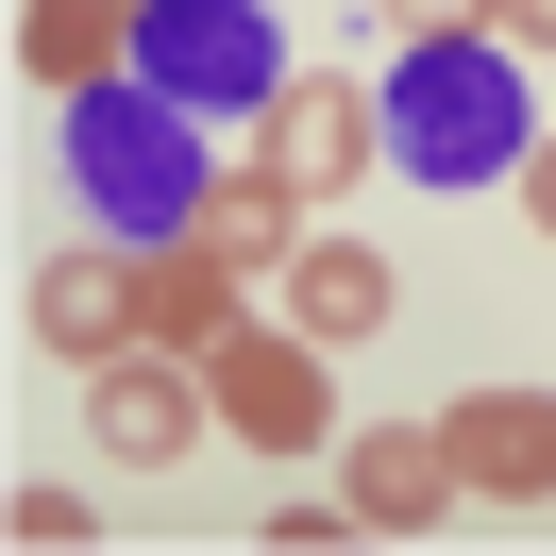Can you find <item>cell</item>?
Instances as JSON below:
<instances>
[{"label": "cell", "instance_id": "obj_1", "mask_svg": "<svg viewBox=\"0 0 556 556\" xmlns=\"http://www.w3.org/2000/svg\"><path fill=\"white\" fill-rule=\"evenodd\" d=\"M371 102H388V169L405 186H522V152H540V102H522L506 35H405V68Z\"/></svg>", "mask_w": 556, "mask_h": 556}, {"label": "cell", "instance_id": "obj_2", "mask_svg": "<svg viewBox=\"0 0 556 556\" xmlns=\"http://www.w3.org/2000/svg\"><path fill=\"white\" fill-rule=\"evenodd\" d=\"M68 203L102 219V237H136V253H169V237H203V186H219V152H203V118L169 102V85H85L68 102Z\"/></svg>", "mask_w": 556, "mask_h": 556}, {"label": "cell", "instance_id": "obj_3", "mask_svg": "<svg viewBox=\"0 0 556 556\" xmlns=\"http://www.w3.org/2000/svg\"><path fill=\"white\" fill-rule=\"evenodd\" d=\"M136 85H169L186 118H270L287 102L270 0H136Z\"/></svg>", "mask_w": 556, "mask_h": 556}, {"label": "cell", "instance_id": "obj_4", "mask_svg": "<svg viewBox=\"0 0 556 556\" xmlns=\"http://www.w3.org/2000/svg\"><path fill=\"white\" fill-rule=\"evenodd\" d=\"M338 354L304 338V320H237V338L203 354V388H219V439H253V455H287V472H304L320 439H338Z\"/></svg>", "mask_w": 556, "mask_h": 556}, {"label": "cell", "instance_id": "obj_5", "mask_svg": "<svg viewBox=\"0 0 556 556\" xmlns=\"http://www.w3.org/2000/svg\"><path fill=\"white\" fill-rule=\"evenodd\" d=\"M85 421H102V455H118V472H169V455L219 421V388H203V354L136 338V354H102V371H85Z\"/></svg>", "mask_w": 556, "mask_h": 556}, {"label": "cell", "instance_id": "obj_6", "mask_svg": "<svg viewBox=\"0 0 556 556\" xmlns=\"http://www.w3.org/2000/svg\"><path fill=\"white\" fill-rule=\"evenodd\" d=\"M35 338L68 354V371L136 354V338H152V253H136V237H85V253H51V270H35Z\"/></svg>", "mask_w": 556, "mask_h": 556}, {"label": "cell", "instance_id": "obj_7", "mask_svg": "<svg viewBox=\"0 0 556 556\" xmlns=\"http://www.w3.org/2000/svg\"><path fill=\"white\" fill-rule=\"evenodd\" d=\"M439 439H455L472 506H556V405L540 388H472V405H439Z\"/></svg>", "mask_w": 556, "mask_h": 556}, {"label": "cell", "instance_id": "obj_8", "mask_svg": "<svg viewBox=\"0 0 556 556\" xmlns=\"http://www.w3.org/2000/svg\"><path fill=\"white\" fill-rule=\"evenodd\" d=\"M270 169L287 186H304V203H338V186H371L388 169V102H371V85H287V102H270Z\"/></svg>", "mask_w": 556, "mask_h": 556}, {"label": "cell", "instance_id": "obj_9", "mask_svg": "<svg viewBox=\"0 0 556 556\" xmlns=\"http://www.w3.org/2000/svg\"><path fill=\"white\" fill-rule=\"evenodd\" d=\"M338 506L371 522V540H421V522L472 506V489H455V439H439V421H371V439L338 455Z\"/></svg>", "mask_w": 556, "mask_h": 556}, {"label": "cell", "instance_id": "obj_10", "mask_svg": "<svg viewBox=\"0 0 556 556\" xmlns=\"http://www.w3.org/2000/svg\"><path fill=\"white\" fill-rule=\"evenodd\" d=\"M388 304H405V287H388V253H371V237H304V253H287V320H304L320 354L388 338Z\"/></svg>", "mask_w": 556, "mask_h": 556}, {"label": "cell", "instance_id": "obj_11", "mask_svg": "<svg viewBox=\"0 0 556 556\" xmlns=\"http://www.w3.org/2000/svg\"><path fill=\"white\" fill-rule=\"evenodd\" d=\"M17 68H35L51 102L118 85V68H136V0H17Z\"/></svg>", "mask_w": 556, "mask_h": 556}, {"label": "cell", "instance_id": "obj_12", "mask_svg": "<svg viewBox=\"0 0 556 556\" xmlns=\"http://www.w3.org/2000/svg\"><path fill=\"white\" fill-rule=\"evenodd\" d=\"M203 237H219V253H237V270H287V253H304V186H287V169H270V136H253V152H237V169H219V186H203Z\"/></svg>", "mask_w": 556, "mask_h": 556}, {"label": "cell", "instance_id": "obj_13", "mask_svg": "<svg viewBox=\"0 0 556 556\" xmlns=\"http://www.w3.org/2000/svg\"><path fill=\"white\" fill-rule=\"evenodd\" d=\"M152 338H169V354H219V338H237V253H219V237H169V253H152Z\"/></svg>", "mask_w": 556, "mask_h": 556}, {"label": "cell", "instance_id": "obj_14", "mask_svg": "<svg viewBox=\"0 0 556 556\" xmlns=\"http://www.w3.org/2000/svg\"><path fill=\"white\" fill-rule=\"evenodd\" d=\"M0 540H17V556H68V540H102V522H85V489H17Z\"/></svg>", "mask_w": 556, "mask_h": 556}, {"label": "cell", "instance_id": "obj_15", "mask_svg": "<svg viewBox=\"0 0 556 556\" xmlns=\"http://www.w3.org/2000/svg\"><path fill=\"white\" fill-rule=\"evenodd\" d=\"M405 35H489V0H388Z\"/></svg>", "mask_w": 556, "mask_h": 556}, {"label": "cell", "instance_id": "obj_16", "mask_svg": "<svg viewBox=\"0 0 556 556\" xmlns=\"http://www.w3.org/2000/svg\"><path fill=\"white\" fill-rule=\"evenodd\" d=\"M489 35H506V51H556V0H489Z\"/></svg>", "mask_w": 556, "mask_h": 556}, {"label": "cell", "instance_id": "obj_17", "mask_svg": "<svg viewBox=\"0 0 556 556\" xmlns=\"http://www.w3.org/2000/svg\"><path fill=\"white\" fill-rule=\"evenodd\" d=\"M522 203H540V237H556V136H540V152H522Z\"/></svg>", "mask_w": 556, "mask_h": 556}]
</instances>
